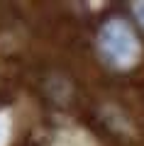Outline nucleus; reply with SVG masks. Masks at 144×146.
<instances>
[{
	"label": "nucleus",
	"mask_w": 144,
	"mask_h": 146,
	"mask_svg": "<svg viewBox=\"0 0 144 146\" xmlns=\"http://www.w3.org/2000/svg\"><path fill=\"white\" fill-rule=\"evenodd\" d=\"M98 49L105 61L115 68H132L142 58V42L129 22L113 17L98 32Z\"/></svg>",
	"instance_id": "nucleus-1"
},
{
	"label": "nucleus",
	"mask_w": 144,
	"mask_h": 146,
	"mask_svg": "<svg viewBox=\"0 0 144 146\" xmlns=\"http://www.w3.org/2000/svg\"><path fill=\"white\" fill-rule=\"evenodd\" d=\"M134 15H137V20H139V27L144 29V3H137V5H134Z\"/></svg>",
	"instance_id": "nucleus-2"
}]
</instances>
